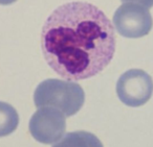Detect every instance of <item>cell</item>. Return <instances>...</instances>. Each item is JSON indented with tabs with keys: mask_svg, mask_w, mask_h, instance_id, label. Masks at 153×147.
<instances>
[{
	"mask_svg": "<svg viewBox=\"0 0 153 147\" xmlns=\"http://www.w3.org/2000/svg\"><path fill=\"white\" fill-rule=\"evenodd\" d=\"M41 49L49 67L64 79H86L112 61L114 28L96 5L72 1L60 5L47 18Z\"/></svg>",
	"mask_w": 153,
	"mask_h": 147,
	"instance_id": "1",
	"label": "cell"
},
{
	"mask_svg": "<svg viewBox=\"0 0 153 147\" xmlns=\"http://www.w3.org/2000/svg\"><path fill=\"white\" fill-rule=\"evenodd\" d=\"M85 94L79 84L69 80L46 79L40 82L34 93L37 107H51L61 111L66 117L76 114L83 107Z\"/></svg>",
	"mask_w": 153,
	"mask_h": 147,
	"instance_id": "2",
	"label": "cell"
},
{
	"mask_svg": "<svg viewBox=\"0 0 153 147\" xmlns=\"http://www.w3.org/2000/svg\"><path fill=\"white\" fill-rule=\"evenodd\" d=\"M113 25L121 36L142 38L150 32L153 20L148 9L136 3H124L113 15Z\"/></svg>",
	"mask_w": 153,
	"mask_h": 147,
	"instance_id": "3",
	"label": "cell"
},
{
	"mask_svg": "<svg viewBox=\"0 0 153 147\" xmlns=\"http://www.w3.org/2000/svg\"><path fill=\"white\" fill-rule=\"evenodd\" d=\"M153 93V79L147 72L131 69L120 76L117 82V94L128 107H137L145 104Z\"/></svg>",
	"mask_w": 153,
	"mask_h": 147,
	"instance_id": "4",
	"label": "cell"
},
{
	"mask_svg": "<svg viewBox=\"0 0 153 147\" xmlns=\"http://www.w3.org/2000/svg\"><path fill=\"white\" fill-rule=\"evenodd\" d=\"M66 116L61 111L51 107H39L30 120V135L38 142L53 144L64 137Z\"/></svg>",
	"mask_w": 153,
	"mask_h": 147,
	"instance_id": "5",
	"label": "cell"
},
{
	"mask_svg": "<svg viewBox=\"0 0 153 147\" xmlns=\"http://www.w3.org/2000/svg\"><path fill=\"white\" fill-rule=\"evenodd\" d=\"M53 147H103V144L94 134L80 130L66 134Z\"/></svg>",
	"mask_w": 153,
	"mask_h": 147,
	"instance_id": "6",
	"label": "cell"
},
{
	"mask_svg": "<svg viewBox=\"0 0 153 147\" xmlns=\"http://www.w3.org/2000/svg\"><path fill=\"white\" fill-rule=\"evenodd\" d=\"M19 124L18 113L11 104L0 101V138L11 135Z\"/></svg>",
	"mask_w": 153,
	"mask_h": 147,
	"instance_id": "7",
	"label": "cell"
},
{
	"mask_svg": "<svg viewBox=\"0 0 153 147\" xmlns=\"http://www.w3.org/2000/svg\"><path fill=\"white\" fill-rule=\"evenodd\" d=\"M125 3H136V4H140L143 7H153V0H122Z\"/></svg>",
	"mask_w": 153,
	"mask_h": 147,
	"instance_id": "8",
	"label": "cell"
},
{
	"mask_svg": "<svg viewBox=\"0 0 153 147\" xmlns=\"http://www.w3.org/2000/svg\"><path fill=\"white\" fill-rule=\"evenodd\" d=\"M15 1H17V0H0V4L1 5H9V4L14 3Z\"/></svg>",
	"mask_w": 153,
	"mask_h": 147,
	"instance_id": "9",
	"label": "cell"
}]
</instances>
